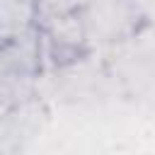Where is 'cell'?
Here are the masks:
<instances>
[{
    "label": "cell",
    "instance_id": "6da1fadb",
    "mask_svg": "<svg viewBox=\"0 0 155 155\" xmlns=\"http://www.w3.org/2000/svg\"><path fill=\"white\" fill-rule=\"evenodd\" d=\"M39 0H0V48L36 31Z\"/></svg>",
    "mask_w": 155,
    "mask_h": 155
}]
</instances>
